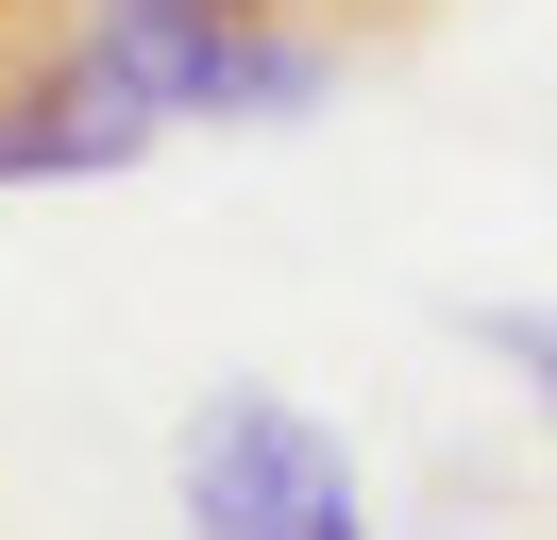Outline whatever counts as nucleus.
I'll return each mask as SVG.
<instances>
[{"instance_id":"1","label":"nucleus","mask_w":557,"mask_h":540,"mask_svg":"<svg viewBox=\"0 0 557 540\" xmlns=\"http://www.w3.org/2000/svg\"><path fill=\"white\" fill-rule=\"evenodd\" d=\"M69 34H85V68L102 85H136L152 119H237V135H271V119H321L338 101V34H253V17H186V0H69Z\"/></svg>"},{"instance_id":"2","label":"nucleus","mask_w":557,"mask_h":540,"mask_svg":"<svg viewBox=\"0 0 557 540\" xmlns=\"http://www.w3.org/2000/svg\"><path fill=\"white\" fill-rule=\"evenodd\" d=\"M170 506H186V540H372L355 456L287 389H203L186 405L170 422Z\"/></svg>"},{"instance_id":"3","label":"nucleus","mask_w":557,"mask_h":540,"mask_svg":"<svg viewBox=\"0 0 557 540\" xmlns=\"http://www.w3.org/2000/svg\"><path fill=\"white\" fill-rule=\"evenodd\" d=\"M152 135H170V119H152L136 85H102L85 34L35 51V68H0V186H119Z\"/></svg>"},{"instance_id":"4","label":"nucleus","mask_w":557,"mask_h":540,"mask_svg":"<svg viewBox=\"0 0 557 540\" xmlns=\"http://www.w3.org/2000/svg\"><path fill=\"white\" fill-rule=\"evenodd\" d=\"M186 17H253V34H338V51H388V34H422L440 0H186Z\"/></svg>"},{"instance_id":"5","label":"nucleus","mask_w":557,"mask_h":540,"mask_svg":"<svg viewBox=\"0 0 557 540\" xmlns=\"http://www.w3.org/2000/svg\"><path fill=\"white\" fill-rule=\"evenodd\" d=\"M456 338H473L490 371H523V389H541V422H557V304H456Z\"/></svg>"}]
</instances>
